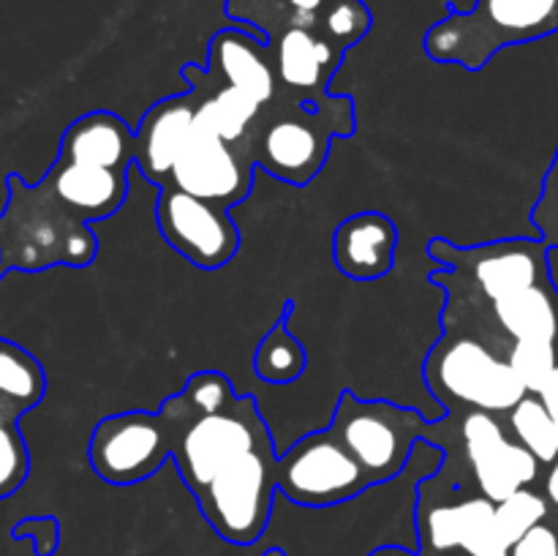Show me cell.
I'll list each match as a JSON object with an SVG mask.
<instances>
[{
    "label": "cell",
    "mask_w": 558,
    "mask_h": 556,
    "mask_svg": "<svg viewBox=\"0 0 558 556\" xmlns=\"http://www.w3.org/2000/svg\"><path fill=\"white\" fill-rule=\"evenodd\" d=\"M5 205L0 213V278L9 270L38 273L47 267H87L98 254L90 223L69 210L38 180L27 185L16 172L5 174Z\"/></svg>",
    "instance_id": "obj_1"
},
{
    "label": "cell",
    "mask_w": 558,
    "mask_h": 556,
    "mask_svg": "<svg viewBox=\"0 0 558 556\" xmlns=\"http://www.w3.org/2000/svg\"><path fill=\"white\" fill-rule=\"evenodd\" d=\"M354 129L357 118L349 96H327L314 104L278 93L262 107L245 145L267 174L289 185H308L325 167L330 142L352 136Z\"/></svg>",
    "instance_id": "obj_2"
},
{
    "label": "cell",
    "mask_w": 558,
    "mask_h": 556,
    "mask_svg": "<svg viewBox=\"0 0 558 556\" xmlns=\"http://www.w3.org/2000/svg\"><path fill=\"white\" fill-rule=\"evenodd\" d=\"M439 343L428 352L423 365L425 385L445 412L480 409L507 414L523 396L526 385L512 371L507 352L485 341L472 327L445 319Z\"/></svg>",
    "instance_id": "obj_3"
},
{
    "label": "cell",
    "mask_w": 558,
    "mask_h": 556,
    "mask_svg": "<svg viewBox=\"0 0 558 556\" xmlns=\"http://www.w3.org/2000/svg\"><path fill=\"white\" fill-rule=\"evenodd\" d=\"M558 33V0H474L469 11L447 9L425 33V55L466 71L488 65L496 52Z\"/></svg>",
    "instance_id": "obj_4"
},
{
    "label": "cell",
    "mask_w": 558,
    "mask_h": 556,
    "mask_svg": "<svg viewBox=\"0 0 558 556\" xmlns=\"http://www.w3.org/2000/svg\"><path fill=\"white\" fill-rule=\"evenodd\" d=\"M161 412L174 425L172 463L191 494H199L240 456L270 445L272 434L254 396H238L216 412L196 414L183 392L169 396Z\"/></svg>",
    "instance_id": "obj_5"
},
{
    "label": "cell",
    "mask_w": 558,
    "mask_h": 556,
    "mask_svg": "<svg viewBox=\"0 0 558 556\" xmlns=\"http://www.w3.org/2000/svg\"><path fill=\"white\" fill-rule=\"evenodd\" d=\"M330 431L363 467L371 485L396 480L407 469L414 447L434 442V423L417 409L385 398H360L352 390L338 396Z\"/></svg>",
    "instance_id": "obj_6"
},
{
    "label": "cell",
    "mask_w": 558,
    "mask_h": 556,
    "mask_svg": "<svg viewBox=\"0 0 558 556\" xmlns=\"http://www.w3.org/2000/svg\"><path fill=\"white\" fill-rule=\"evenodd\" d=\"M414 516L423 556H510L496 529V501L447 469L417 485Z\"/></svg>",
    "instance_id": "obj_7"
},
{
    "label": "cell",
    "mask_w": 558,
    "mask_h": 556,
    "mask_svg": "<svg viewBox=\"0 0 558 556\" xmlns=\"http://www.w3.org/2000/svg\"><path fill=\"white\" fill-rule=\"evenodd\" d=\"M278 494L276 442L240 456L199 494V512L213 532L232 545H251L265 534Z\"/></svg>",
    "instance_id": "obj_8"
},
{
    "label": "cell",
    "mask_w": 558,
    "mask_h": 556,
    "mask_svg": "<svg viewBox=\"0 0 558 556\" xmlns=\"http://www.w3.org/2000/svg\"><path fill=\"white\" fill-rule=\"evenodd\" d=\"M548 251L539 238H507L480 245H456L445 238H434L428 243L430 259L450 270L485 303H496L550 281Z\"/></svg>",
    "instance_id": "obj_9"
},
{
    "label": "cell",
    "mask_w": 558,
    "mask_h": 556,
    "mask_svg": "<svg viewBox=\"0 0 558 556\" xmlns=\"http://www.w3.org/2000/svg\"><path fill=\"white\" fill-rule=\"evenodd\" d=\"M174 425L163 412H120L98 420L87 445L93 472L109 485H136L161 472L174 452Z\"/></svg>",
    "instance_id": "obj_10"
},
{
    "label": "cell",
    "mask_w": 558,
    "mask_h": 556,
    "mask_svg": "<svg viewBox=\"0 0 558 556\" xmlns=\"http://www.w3.org/2000/svg\"><path fill=\"white\" fill-rule=\"evenodd\" d=\"M374 488L330 428L300 436L278 456V494L300 507H336Z\"/></svg>",
    "instance_id": "obj_11"
},
{
    "label": "cell",
    "mask_w": 558,
    "mask_h": 556,
    "mask_svg": "<svg viewBox=\"0 0 558 556\" xmlns=\"http://www.w3.org/2000/svg\"><path fill=\"white\" fill-rule=\"evenodd\" d=\"M458 445L472 478V488L494 501H505L518 491L532 488L543 472V463L510 434V428L501 423V414L461 409Z\"/></svg>",
    "instance_id": "obj_12"
},
{
    "label": "cell",
    "mask_w": 558,
    "mask_h": 556,
    "mask_svg": "<svg viewBox=\"0 0 558 556\" xmlns=\"http://www.w3.org/2000/svg\"><path fill=\"white\" fill-rule=\"evenodd\" d=\"M156 218L163 240L202 270H218L238 254L240 227L227 207L185 194L174 185H161Z\"/></svg>",
    "instance_id": "obj_13"
},
{
    "label": "cell",
    "mask_w": 558,
    "mask_h": 556,
    "mask_svg": "<svg viewBox=\"0 0 558 556\" xmlns=\"http://www.w3.org/2000/svg\"><path fill=\"white\" fill-rule=\"evenodd\" d=\"M254 169L256 164L248 145H229L194 118V131L180 150L167 185H174L213 205L229 207L251 194Z\"/></svg>",
    "instance_id": "obj_14"
},
{
    "label": "cell",
    "mask_w": 558,
    "mask_h": 556,
    "mask_svg": "<svg viewBox=\"0 0 558 556\" xmlns=\"http://www.w3.org/2000/svg\"><path fill=\"white\" fill-rule=\"evenodd\" d=\"M267 47L281 93L314 104L330 96L327 85L341 65L343 49L311 27H283L267 38Z\"/></svg>",
    "instance_id": "obj_15"
},
{
    "label": "cell",
    "mask_w": 558,
    "mask_h": 556,
    "mask_svg": "<svg viewBox=\"0 0 558 556\" xmlns=\"http://www.w3.org/2000/svg\"><path fill=\"white\" fill-rule=\"evenodd\" d=\"M205 71L213 82L245 93L262 107L281 93L267 38L245 27H223L210 38Z\"/></svg>",
    "instance_id": "obj_16"
},
{
    "label": "cell",
    "mask_w": 558,
    "mask_h": 556,
    "mask_svg": "<svg viewBox=\"0 0 558 556\" xmlns=\"http://www.w3.org/2000/svg\"><path fill=\"white\" fill-rule=\"evenodd\" d=\"M41 183L82 221L112 218L129 194V169L101 167L58 150Z\"/></svg>",
    "instance_id": "obj_17"
},
{
    "label": "cell",
    "mask_w": 558,
    "mask_h": 556,
    "mask_svg": "<svg viewBox=\"0 0 558 556\" xmlns=\"http://www.w3.org/2000/svg\"><path fill=\"white\" fill-rule=\"evenodd\" d=\"M196 104H199V96L189 87L180 96H169L153 104L134 129V164L158 189L169 183L174 161L194 131Z\"/></svg>",
    "instance_id": "obj_18"
},
{
    "label": "cell",
    "mask_w": 558,
    "mask_h": 556,
    "mask_svg": "<svg viewBox=\"0 0 558 556\" xmlns=\"http://www.w3.org/2000/svg\"><path fill=\"white\" fill-rule=\"evenodd\" d=\"M398 227L379 210H360L343 218L332 234V259L352 281H379L396 267Z\"/></svg>",
    "instance_id": "obj_19"
},
{
    "label": "cell",
    "mask_w": 558,
    "mask_h": 556,
    "mask_svg": "<svg viewBox=\"0 0 558 556\" xmlns=\"http://www.w3.org/2000/svg\"><path fill=\"white\" fill-rule=\"evenodd\" d=\"M183 80L199 96V104H196V123L210 129L213 134H218L229 145H245L251 129H254L256 118L262 112V104H256L254 98L234 90V87L213 82L210 74L202 65H183Z\"/></svg>",
    "instance_id": "obj_20"
},
{
    "label": "cell",
    "mask_w": 558,
    "mask_h": 556,
    "mask_svg": "<svg viewBox=\"0 0 558 556\" xmlns=\"http://www.w3.org/2000/svg\"><path fill=\"white\" fill-rule=\"evenodd\" d=\"M60 153L101 164V167L129 169L136 156L134 131L120 114L96 109L76 118L60 136Z\"/></svg>",
    "instance_id": "obj_21"
},
{
    "label": "cell",
    "mask_w": 558,
    "mask_h": 556,
    "mask_svg": "<svg viewBox=\"0 0 558 556\" xmlns=\"http://www.w3.org/2000/svg\"><path fill=\"white\" fill-rule=\"evenodd\" d=\"M327 3L330 0H227V16L270 38L283 27L316 31Z\"/></svg>",
    "instance_id": "obj_22"
},
{
    "label": "cell",
    "mask_w": 558,
    "mask_h": 556,
    "mask_svg": "<svg viewBox=\"0 0 558 556\" xmlns=\"http://www.w3.org/2000/svg\"><path fill=\"white\" fill-rule=\"evenodd\" d=\"M308 365V354L298 338L289 333L287 316L276 322L270 330L265 333L254 349V374L267 385H289V382L300 379Z\"/></svg>",
    "instance_id": "obj_23"
},
{
    "label": "cell",
    "mask_w": 558,
    "mask_h": 556,
    "mask_svg": "<svg viewBox=\"0 0 558 556\" xmlns=\"http://www.w3.org/2000/svg\"><path fill=\"white\" fill-rule=\"evenodd\" d=\"M507 428L543 467L558 458V423L534 392H526L507 412Z\"/></svg>",
    "instance_id": "obj_24"
},
{
    "label": "cell",
    "mask_w": 558,
    "mask_h": 556,
    "mask_svg": "<svg viewBox=\"0 0 558 556\" xmlns=\"http://www.w3.org/2000/svg\"><path fill=\"white\" fill-rule=\"evenodd\" d=\"M25 412L22 403L0 392V499L16 494L31 474V452L20 434V418Z\"/></svg>",
    "instance_id": "obj_25"
},
{
    "label": "cell",
    "mask_w": 558,
    "mask_h": 556,
    "mask_svg": "<svg viewBox=\"0 0 558 556\" xmlns=\"http://www.w3.org/2000/svg\"><path fill=\"white\" fill-rule=\"evenodd\" d=\"M548 516V499L534 488H523L518 494L507 496L505 501H496V529H499L501 543L512 548L529 529L537 527Z\"/></svg>",
    "instance_id": "obj_26"
},
{
    "label": "cell",
    "mask_w": 558,
    "mask_h": 556,
    "mask_svg": "<svg viewBox=\"0 0 558 556\" xmlns=\"http://www.w3.org/2000/svg\"><path fill=\"white\" fill-rule=\"evenodd\" d=\"M371 22H374V14H371V9L363 0H330L327 9L322 11V20L316 31L327 41L336 44L338 49L347 52L360 38H365V33L371 31Z\"/></svg>",
    "instance_id": "obj_27"
},
{
    "label": "cell",
    "mask_w": 558,
    "mask_h": 556,
    "mask_svg": "<svg viewBox=\"0 0 558 556\" xmlns=\"http://www.w3.org/2000/svg\"><path fill=\"white\" fill-rule=\"evenodd\" d=\"M507 360H510L512 371L521 376L526 390L537 392V387L558 365V347L548 341H515L507 352Z\"/></svg>",
    "instance_id": "obj_28"
},
{
    "label": "cell",
    "mask_w": 558,
    "mask_h": 556,
    "mask_svg": "<svg viewBox=\"0 0 558 556\" xmlns=\"http://www.w3.org/2000/svg\"><path fill=\"white\" fill-rule=\"evenodd\" d=\"M532 223L537 229V238L548 249H558V147L550 161L548 174L543 180V194L532 210Z\"/></svg>",
    "instance_id": "obj_29"
},
{
    "label": "cell",
    "mask_w": 558,
    "mask_h": 556,
    "mask_svg": "<svg viewBox=\"0 0 558 556\" xmlns=\"http://www.w3.org/2000/svg\"><path fill=\"white\" fill-rule=\"evenodd\" d=\"M510 556H558V529L545 518L512 545Z\"/></svg>",
    "instance_id": "obj_30"
},
{
    "label": "cell",
    "mask_w": 558,
    "mask_h": 556,
    "mask_svg": "<svg viewBox=\"0 0 558 556\" xmlns=\"http://www.w3.org/2000/svg\"><path fill=\"white\" fill-rule=\"evenodd\" d=\"M14 537H25L31 534L36 540V556H52L54 548H58V537H60V523L58 518L44 516V518H25L14 527Z\"/></svg>",
    "instance_id": "obj_31"
},
{
    "label": "cell",
    "mask_w": 558,
    "mask_h": 556,
    "mask_svg": "<svg viewBox=\"0 0 558 556\" xmlns=\"http://www.w3.org/2000/svg\"><path fill=\"white\" fill-rule=\"evenodd\" d=\"M534 396H537L539 401L545 403V409L550 412V418H554L558 423V365L554 371H550L548 379H545L543 385L537 387V392H534Z\"/></svg>",
    "instance_id": "obj_32"
},
{
    "label": "cell",
    "mask_w": 558,
    "mask_h": 556,
    "mask_svg": "<svg viewBox=\"0 0 558 556\" xmlns=\"http://www.w3.org/2000/svg\"><path fill=\"white\" fill-rule=\"evenodd\" d=\"M545 499H548L550 507H556L558 510V458L554 463H548V472H545Z\"/></svg>",
    "instance_id": "obj_33"
},
{
    "label": "cell",
    "mask_w": 558,
    "mask_h": 556,
    "mask_svg": "<svg viewBox=\"0 0 558 556\" xmlns=\"http://www.w3.org/2000/svg\"><path fill=\"white\" fill-rule=\"evenodd\" d=\"M368 556H423L417 548H407V545H396V543H387L379 545V548L371 551Z\"/></svg>",
    "instance_id": "obj_34"
},
{
    "label": "cell",
    "mask_w": 558,
    "mask_h": 556,
    "mask_svg": "<svg viewBox=\"0 0 558 556\" xmlns=\"http://www.w3.org/2000/svg\"><path fill=\"white\" fill-rule=\"evenodd\" d=\"M265 556H287V554H283L281 548H270V551H265Z\"/></svg>",
    "instance_id": "obj_35"
}]
</instances>
